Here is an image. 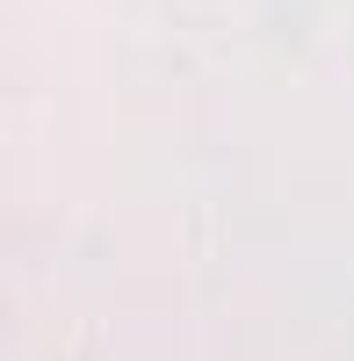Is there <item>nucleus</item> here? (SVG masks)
Masks as SVG:
<instances>
[]
</instances>
